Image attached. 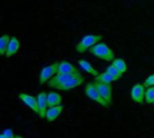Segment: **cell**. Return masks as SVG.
Instances as JSON below:
<instances>
[{
  "mask_svg": "<svg viewBox=\"0 0 154 138\" xmlns=\"http://www.w3.org/2000/svg\"><path fill=\"white\" fill-rule=\"evenodd\" d=\"M88 51L93 56L107 62L113 61L116 58L114 51L104 42H99L96 44Z\"/></svg>",
  "mask_w": 154,
  "mask_h": 138,
  "instance_id": "cell-1",
  "label": "cell"
},
{
  "mask_svg": "<svg viewBox=\"0 0 154 138\" xmlns=\"http://www.w3.org/2000/svg\"><path fill=\"white\" fill-rule=\"evenodd\" d=\"M103 39L102 35L99 34H88L82 38V40L76 45L75 49L78 53H84L88 49L89 50L93 46L99 43Z\"/></svg>",
  "mask_w": 154,
  "mask_h": 138,
  "instance_id": "cell-2",
  "label": "cell"
},
{
  "mask_svg": "<svg viewBox=\"0 0 154 138\" xmlns=\"http://www.w3.org/2000/svg\"><path fill=\"white\" fill-rule=\"evenodd\" d=\"M85 94L87 97H88L90 100L96 101L99 105H101L104 108H109V104L104 100V98L100 95L95 85L93 84V82H89L85 86Z\"/></svg>",
  "mask_w": 154,
  "mask_h": 138,
  "instance_id": "cell-3",
  "label": "cell"
},
{
  "mask_svg": "<svg viewBox=\"0 0 154 138\" xmlns=\"http://www.w3.org/2000/svg\"><path fill=\"white\" fill-rule=\"evenodd\" d=\"M58 66H59V62H54L43 67L41 70L39 75V84L42 85L46 82H49L54 75H56L58 73Z\"/></svg>",
  "mask_w": 154,
  "mask_h": 138,
  "instance_id": "cell-4",
  "label": "cell"
},
{
  "mask_svg": "<svg viewBox=\"0 0 154 138\" xmlns=\"http://www.w3.org/2000/svg\"><path fill=\"white\" fill-rule=\"evenodd\" d=\"M79 74H80V73H79ZM78 74H57L48 82V86L51 88L57 89L58 87L64 84L69 80H70L71 78L76 76Z\"/></svg>",
  "mask_w": 154,
  "mask_h": 138,
  "instance_id": "cell-5",
  "label": "cell"
},
{
  "mask_svg": "<svg viewBox=\"0 0 154 138\" xmlns=\"http://www.w3.org/2000/svg\"><path fill=\"white\" fill-rule=\"evenodd\" d=\"M93 84L100 93V95L104 98V100L110 105L112 102V85L111 84H102L97 82H93Z\"/></svg>",
  "mask_w": 154,
  "mask_h": 138,
  "instance_id": "cell-6",
  "label": "cell"
},
{
  "mask_svg": "<svg viewBox=\"0 0 154 138\" xmlns=\"http://www.w3.org/2000/svg\"><path fill=\"white\" fill-rule=\"evenodd\" d=\"M145 87L143 84H137L133 86L131 90V98L133 101L139 103V104H143L145 101Z\"/></svg>",
  "mask_w": 154,
  "mask_h": 138,
  "instance_id": "cell-7",
  "label": "cell"
},
{
  "mask_svg": "<svg viewBox=\"0 0 154 138\" xmlns=\"http://www.w3.org/2000/svg\"><path fill=\"white\" fill-rule=\"evenodd\" d=\"M18 98L20 99V101H22L28 108H30L35 114H39V109H38V102H37V98L24 93V92H21L18 95Z\"/></svg>",
  "mask_w": 154,
  "mask_h": 138,
  "instance_id": "cell-8",
  "label": "cell"
},
{
  "mask_svg": "<svg viewBox=\"0 0 154 138\" xmlns=\"http://www.w3.org/2000/svg\"><path fill=\"white\" fill-rule=\"evenodd\" d=\"M37 102H38V109H39V114L38 116L41 119H44L46 117V112L47 110L49 109L48 106V93H46L45 92H39L37 94Z\"/></svg>",
  "mask_w": 154,
  "mask_h": 138,
  "instance_id": "cell-9",
  "label": "cell"
},
{
  "mask_svg": "<svg viewBox=\"0 0 154 138\" xmlns=\"http://www.w3.org/2000/svg\"><path fill=\"white\" fill-rule=\"evenodd\" d=\"M85 81L84 76L81 74H78L76 76H74L73 78H71L70 80H69L67 83H65L64 84L60 85V87L57 88V90L59 91H69L71 89H74L78 86H79L81 84H83V82Z\"/></svg>",
  "mask_w": 154,
  "mask_h": 138,
  "instance_id": "cell-10",
  "label": "cell"
},
{
  "mask_svg": "<svg viewBox=\"0 0 154 138\" xmlns=\"http://www.w3.org/2000/svg\"><path fill=\"white\" fill-rule=\"evenodd\" d=\"M79 69L76 67L74 65L69 63V61L62 60L59 62L58 66V73L57 74H79Z\"/></svg>",
  "mask_w": 154,
  "mask_h": 138,
  "instance_id": "cell-11",
  "label": "cell"
},
{
  "mask_svg": "<svg viewBox=\"0 0 154 138\" xmlns=\"http://www.w3.org/2000/svg\"><path fill=\"white\" fill-rule=\"evenodd\" d=\"M20 45L21 44H20L19 40L14 36H11V39H10V41L8 43V46H7L6 52H5V56L6 57H10L14 56V54H16L17 51L20 48Z\"/></svg>",
  "mask_w": 154,
  "mask_h": 138,
  "instance_id": "cell-12",
  "label": "cell"
},
{
  "mask_svg": "<svg viewBox=\"0 0 154 138\" xmlns=\"http://www.w3.org/2000/svg\"><path fill=\"white\" fill-rule=\"evenodd\" d=\"M62 110H63V106L62 105H59V106L49 108L47 110L46 117H45L47 121L48 122H53L61 114Z\"/></svg>",
  "mask_w": 154,
  "mask_h": 138,
  "instance_id": "cell-13",
  "label": "cell"
},
{
  "mask_svg": "<svg viewBox=\"0 0 154 138\" xmlns=\"http://www.w3.org/2000/svg\"><path fill=\"white\" fill-rule=\"evenodd\" d=\"M78 63H79V66L81 67V69H83L86 73H88V74H89L92 76H95V77H97V75H99L98 71L97 69H95L88 61H87L85 59H79L78 61Z\"/></svg>",
  "mask_w": 154,
  "mask_h": 138,
  "instance_id": "cell-14",
  "label": "cell"
},
{
  "mask_svg": "<svg viewBox=\"0 0 154 138\" xmlns=\"http://www.w3.org/2000/svg\"><path fill=\"white\" fill-rule=\"evenodd\" d=\"M118 79H120V78L105 72V73L99 74V75L95 77L94 81L97 82V83H102V84H111L115 81H117Z\"/></svg>",
  "mask_w": 154,
  "mask_h": 138,
  "instance_id": "cell-15",
  "label": "cell"
},
{
  "mask_svg": "<svg viewBox=\"0 0 154 138\" xmlns=\"http://www.w3.org/2000/svg\"><path fill=\"white\" fill-rule=\"evenodd\" d=\"M48 106L49 108L51 107H55V106H59L61 103L62 98L60 96V94H59L58 92H51L48 93Z\"/></svg>",
  "mask_w": 154,
  "mask_h": 138,
  "instance_id": "cell-16",
  "label": "cell"
},
{
  "mask_svg": "<svg viewBox=\"0 0 154 138\" xmlns=\"http://www.w3.org/2000/svg\"><path fill=\"white\" fill-rule=\"evenodd\" d=\"M11 37L7 34H4L1 38H0V54L2 56L5 55L6 52V48L8 46V43L10 41Z\"/></svg>",
  "mask_w": 154,
  "mask_h": 138,
  "instance_id": "cell-17",
  "label": "cell"
},
{
  "mask_svg": "<svg viewBox=\"0 0 154 138\" xmlns=\"http://www.w3.org/2000/svg\"><path fill=\"white\" fill-rule=\"evenodd\" d=\"M112 65L114 66H116L122 74H124L127 71V65H126L125 61L122 58H115L112 61Z\"/></svg>",
  "mask_w": 154,
  "mask_h": 138,
  "instance_id": "cell-18",
  "label": "cell"
},
{
  "mask_svg": "<svg viewBox=\"0 0 154 138\" xmlns=\"http://www.w3.org/2000/svg\"><path fill=\"white\" fill-rule=\"evenodd\" d=\"M145 102L147 104H152L154 103V86L149 87L146 89L145 92Z\"/></svg>",
  "mask_w": 154,
  "mask_h": 138,
  "instance_id": "cell-19",
  "label": "cell"
},
{
  "mask_svg": "<svg viewBox=\"0 0 154 138\" xmlns=\"http://www.w3.org/2000/svg\"><path fill=\"white\" fill-rule=\"evenodd\" d=\"M105 72H106V73H108V74H110V75H114V76L119 77V78H121L122 75H123V74H122L116 66H114L113 65H110V66H106Z\"/></svg>",
  "mask_w": 154,
  "mask_h": 138,
  "instance_id": "cell-20",
  "label": "cell"
},
{
  "mask_svg": "<svg viewBox=\"0 0 154 138\" xmlns=\"http://www.w3.org/2000/svg\"><path fill=\"white\" fill-rule=\"evenodd\" d=\"M143 85L145 88H149V87H153L154 86V73L150 75L144 81Z\"/></svg>",
  "mask_w": 154,
  "mask_h": 138,
  "instance_id": "cell-21",
  "label": "cell"
},
{
  "mask_svg": "<svg viewBox=\"0 0 154 138\" xmlns=\"http://www.w3.org/2000/svg\"><path fill=\"white\" fill-rule=\"evenodd\" d=\"M4 136H5V138H14L15 137V136H14V132H13V130L12 129H5L3 133H2Z\"/></svg>",
  "mask_w": 154,
  "mask_h": 138,
  "instance_id": "cell-22",
  "label": "cell"
},
{
  "mask_svg": "<svg viewBox=\"0 0 154 138\" xmlns=\"http://www.w3.org/2000/svg\"><path fill=\"white\" fill-rule=\"evenodd\" d=\"M0 138H5V136H4L3 134H1V135H0Z\"/></svg>",
  "mask_w": 154,
  "mask_h": 138,
  "instance_id": "cell-23",
  "label": "cell"
},
{
  "mask_svg": "<svg viewBox=\"0 0 154 138\" xmlns=\"http://www.w3.org/2000/svg\"><path fill=\"white\" fill-rule=\"evenodd\" d=\"M14 138H23V137H20V136H18V135H16Z\"/></svg>",
  "mask_w": 154,
  "mask_h": 138,
  "instance_id": "cell-24",
  "label": "cell"
}]
</instances>
